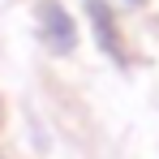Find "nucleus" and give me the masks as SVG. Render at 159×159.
<instances>
[{
  "mask_svg": "<svg viewBox=\"0 0 159 159\" xmlns=\"http://www.w3.org/2000/svg\"><path fill=\"white\" fill-rule=\"evenodd\" d=\"M43 22H48V30H52V43L69 52V48H73V22H69L60 9H52V4L43 9Z\"/></svg>",
  "mask_w": 159,
  "mask_h": 159,
  "instance_id": "f257e3e1",
  "label": "nucleus"
}]
</instances>
